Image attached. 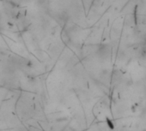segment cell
I'll use <instances>...</instances> for the list:
<instances>
[{
	"label": "cell",
	"mask_w": 146,
	"mask_h": 131,
	"mask_svg": "<svg viewBox=\"0 0 146 131\" xmlns=\"http://www.w3.org/2000/svg\"><path fill=\"white\" fill-rule=\"evenodd\" d=\"M145 42H146V39H145Z\"/></svg>",
	"instance_id": "cell-2"
},
{
	"label": "cell",
	"mask_w": 146,
	"mask_h": 131,
	"mask_svg": "<svg viewBox=\"0 0 146 131\" xmlns=\"http://www.w3.org/2000/svg\"><path fill=\"white\" fill-rule=\"evenodd\" d=\"M111 48L108 45H101L97 49V54L101 58L107 59L110 56Z\"/></svg>",
	"instance_id": "cell-1"
}]
</instances>
